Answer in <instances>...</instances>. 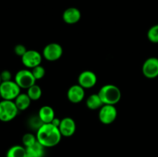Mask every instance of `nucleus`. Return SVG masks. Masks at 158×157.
Wrapping results in <instances>:
<instances>
[{
    "label": "nucleus",
    "mask_w": 158,
    "mask_h": 157,
    "mask_svg": "<svg viewBox=\"0 0 158 157\" xmlns=\"http://www.w3.org/2000/svg\"><path fill=\"white\" fill-rule=\"evenodd\" d=\"M62 136L59 127L52 123H43L36 132L37 141L45 148L57 146L61 141Z\"/></svg>",
    "instance_id": "1"
},
{
    "label": "nucleus",
    "mask_w": 158,
    "mask_h": 157,
    "mask_svg": "<svg viewBox=\"0 0 158 157\" xmlns=\"http://www.w3.org/2000/svg\"><path fill=\"white\" fill-rule=\"evenodd\" d=\"M98 95H100L103 105L115 106L121 99V92L120 89L113 84H106L102 86L99 90Z\"/></svg>",
    "instance_id": "2"
},
{
    "label": "nucleus",
    "mask_w": 158,
    "mask_h": 157,
    "mask_svg": "<svg viewBox=\"0 0 158 157\" xmlns=\"http://www.w3.org/2000/svg\"><path fill=\"white\" fill-rule=\"evenodd\" d=\"M21 88L15 81L2 82L0 85V97L4 100L14 101L21 93Z\"/></svg>",
    "instance_id": "3"
},
{
    "label": "nucleus",
    "mask_w": 158,
    "mask_h": 157,
    "mask_svg": "<svg viewBox=\"0 0 158 157\" xmlns=\"http://www.w3.org/2000/svg\"><path fill=\"white\" fill-rule=\"evenodd\" d=\"M19 109L14 101L2 99L0 102V121L8 123L16 117Z\"/></svg>",
    "instance_id": "4"
},
{
    "label": "nucleus",
    "mask_w": 158,
    "mask_h": 157,
    "mask_svg": "<svg viewBox=\"0 0 158 157\" xmlns=\"http://www.w3.org/2000/svg\"><path fill=\"white\" fill-rule=\"evenodd\" d=\"M14 81L17 83L21 89H28L35 84V77L32 75V71L29 69H21L15 73Z\"/></svg>",
    "instance_id": "5"
},
{
    "label": "nucleus",
    "mask_w": 158,
    "mask_h": 157,
    "mask_svg": "<svg viewBox=\"0 0 158 157\" xmlns=\"http://www.w3.org/2000/svg\"><path fill=\"white\" fill-rule=\"evenodd\" d=\"M63 53L61 45L56 42H51L46 45L43 51V57L49 62H55L60 59Z\"/></svg>",
    "instance_id": "6"
},
{
    "label": "nucleus",
    "mask_w": 158,
    "mask_h": 157,
    "mask_svg": "<svg viewBox=\"0 0 158 157\" xmlns=\"http://www.w3.org/2000/svg\"><path fill=\"white\" fill-rule=\"evenodd\" d=\"M98 117L100 121L104 125H110L114 123L117 117V110L115 106L103 105L99 109Z\"/></svg>",
    "instance_id": "7"
},
{
    "label": "nucleus",
    "mask_w": 158,
    "mask_h": 157,
    "mask_svg": "<svg viewBox=\"0 0 158 157\" xmlns=\"http://www.w3.org/2000/svg\"><path fill=\"white\" fill-rule=\"evenodd\" d=\"M22 62L27 69H33L36 66L41 65L43 60V55L40 54L38 51L27 50L26 53L21 57Z\"/></svg>",
    "instance_id": "8"
},
{
    "label": "nucleus",
    "mask_w": 158,
    "mask_h": 157,
    "mask_svg": "<svg viewBox=\"0 0 158 157\" xmlns=\"http://www.w3.org/2000/svg\"><path fill=\"white\" fill-rule=\"evenodd\" d=\"M142 72L148 78H155L158 76V58H147L142 66Z\"/></svg>",
    "instance_id": "9"
},
{
    "label": "nucleus",
    "mask_w": 158,
    "mask_h": 157,
    "mask_svg": "<svg viewBox=\"0 0 158 157\" xmlns=\"http://www.w3.org/2000/svg\"><path fill=\"white\" fill-rule=\"evenodd\" d=\"M97 83V76L93 71L85 70L79 75L78 84L83 89H91Z\"/></svg>",
    "instance_id": "10"
},
{
    "label": "nucleus",
    "mask_w": 158,
    "mask_h": 157,
    "mask_svg": "<svg viewBox=\"0 0 158 157\" xmlns=\"http://www.w3.org/2000/svg\"><path fill=\"white\" fill-rule=\"evenodd\" d=\"M59 129L63 136L70 137L75 133L77 125L73 119L70 117H65L63 119H61Z\"/></svg>",
    "instance_id": "11"
},
{
    "label": "nucleus",
    "mask_w": 158,
    "mask_h": 157,
    "mask_svg": "<svg viewBox=\"0 0 158 157\" xmlns=\"http://www.w3.org/2000/svg\"><path fill=\"white\" fill-rule=\"evenodd\" d=\"M85 89L79 84L70 86L67 91V99L72 103H80L85 98Z\"/></svg>",
    "instance_id": "12"
},
{
    "label": "nucleus",
    "mask_w": 158,
    "mask_h": 157,
    "mask_svg": "<svg viewBox=\"0 0 158 157\" xmlns=\"http://www.w3.org/2000/svg\"><path fill=\"white\" fill-rule=\"evenodd\" d=\"M81 18V12L80 9L75 7L66 9L63 13V19L66 24L73 25L78 22Z\"/></svg>",
    "instance_id": "13"
},
{
    "label": "nucleus",
    "mask_w": 158,
    "mask_h": 157,
    "mask_svg": "<svg viewBox=\"0 0 158 157\" xmlns=\"http://www.w3.org/2000/svg\"><path fill=\"white\" fill-rule=\"evenodd\" d=\"M38 116L43 123H51L55 119V111L51 106H43L39 110Z\"/></svg>",
    "instance_id": "14"
},
{
    "label": "nucleus",
    "mask_w": 158,
    "mask_h": 157,
    "mask_svg": "<svg viewBox=\"0 0 158 157\" xmlns=\"http://www.w3.org/2000/svg\"><path fill=\"white\" fill-rule=\"evenodd\" d=\"M26 157H43L45 155V147L38 141L32 146L26 147Z\"/></svg>",
    "instance_id": "15"
},
{
    "label": "nucleus",
    "mask_w": 158,
    "mask_h": 157,
    "mask_svg": "<svg viewBox=\"0 0 158 157\" xmlns=\"http://www.w3.org/2000/svg\"><path fill=\"white\" fill-rule=\"evenodd\" d=\"M31 102L32 100L27 95V93H20L14 100V103L16 107L18 108L19 111L26 110L30 106Z\"/></svg>",
    "instance_id": "16"
},
{
    "label": "nucleus",
    "mask_w": 158,
    "mask_h": 157,
    "mask_svg": "<svg viewBox=\"0 0 158 157\" xmlns=\"http://www.w3.org/2000/svg\"><path fill=\"white\" fill-rule=\"evenodd\" d=\"M86 105L87 108L91 110L100 109L103 106V103L100 99V95L97 94H92L89 95L86 101Z\"/></svg>",
    "instance_id": "17"
},
{
    "label": "nucleus",
    "mask_w": 158,
    "mask_h": 157,
    "mask_svg": "<svg viewBox=\"0 0 158 157\" xmlns=\"http://www.w3.org/2000/svg\"><path fill=\"white\" fill-rule=\"evenodd\" d=\"M6 157H26V147L20 145L11 146L6 152Z\"/></svg>",
    "instance_id": "18"
},
{
    "label": "nucleus",
    "mask_w": 158,
    "mask_h": 157,
    "mask_svg": "<svg viewBox=\"0 0 158 157\" xmlns=\"http://www.w3.org/2000/svg\"><path fill=\"white\" fill-rule=\"evenodd\" d=\"M43 91L38 85L35 84L27 89V95L32 101H35L41 98Z\"/></svg>",
    "instance_id": "19"
},
{
    "label": "nucleus",
    "mask_w": 158,
    "mask_h": 157,
    "mask_svg": "<svg viewBox=\"0 0 158 157\" xmlns=\"http://www.w3.org/2000/svg\"><path fill=\"white\" fill-rule=\"evenodd\" d=\"M148 38L152 43H158V24L151 26L148 31Z\"/></svg>",
    "instance_id": "20"
},
{
    "label": "nucleus",
    "mask_w": 158,
    "mask_h": 157,
    "mask_svg": "<svg viewBox=\"0 0 158 157\" xmlns=\"http://www.w3.org/2000/svg\"><path fill=\"white\" fill-rule=\"evenodd\" d=\"M23 144L25 147H29V146H32L37 142L36 135H33L32 133H26L23 136Z\"/></svg>",
    "instance_id": "21"
},
{
    "label": "nucleus",
    "mask_w": 158,
    "mask_h": 157,
    "mask_svg": "<svg viewBox=\"0 0 158 157\" xmlns=\"http://www.w3.org/2000/svg\"><path fill=\"white\" fill-rule=\"evenodd\" d=\"M31 71H32V75L35 77V80H40L41 78H43L44 77L45 74H46V70H45L44 67L42 66L41 65L32 69Z\"/></svg>",
    "instance_id": "22"
},
{
    "label": "nucleus",
    "mask_w": 158,
    "mask_h": 157,
    "mask_svg": "<svg viewBox=\"0 0 158 157\" xmlns=\"http://www.w3.org/2000/svg\"><path fill=\"white\" fill-rule=\"evenodd\" d=\"M26 51H27V49H26V46H23V45L22 44L16 45V46H15V48H14V52H15V55L20 57L23 56V55L26 53Z\"/></svg>",
    "instance_id": "23"
},
{
    "label": "nucleus",
    "mask_w": 158,
    "mask_h": 157,
    "mask_svg": "<svg viewBox=\"0 0 158 157\" xmlns=\"http://www.w3.org/2000/svg\"><path fill=\"white\" fill-rule=\"evenodd\" d=\"M1 74V78L2 82L10 81L12 80V73L9 70H3L0 72Z\"/></svg>",
    "instance_id": "24"
},
{
    "label": "nucleus",
    "mask_w": 158,
    "mask_h": 157,
    "mask_svg": "<svg viewBox=\"0 0 158 157\" xmlns=\"http://www.w3.org/2000/svg\"><path fill=\"white\" fill-rule=\"evenodd\" d=\"M60 122H61V120L60 119L56 118V117H55V119H54L53 120H52V122L51 123L52 124H53L54 126H57V127H59L60 126Z\"/></svg>",
    "instance_id": "25"
},
{
    "label": "nucleus",
    "mask_w": 158,
    "mask_h": 157,
    "mask_svg": "<svg viewBox=\"0 0 158 157\" xmlns=\"http://www.w3.org/2000/svg\"><path fill=\"white\" fill-rule=\"evenodd\" d=\"M2 83V78H1V74H0V85H1V83Z\"/></svg>",
    "instance_id": "26"
}]
</instances>
